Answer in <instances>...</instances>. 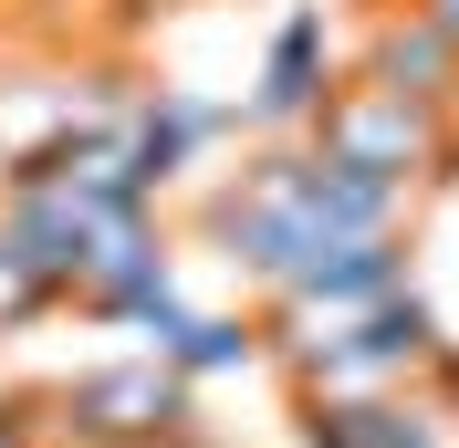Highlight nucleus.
<instances>
[{
	"label": "nucleus",
	"mask_w": 459,
	"mask_h": 448,
	"mask_svg": "<svg viewBox=\"0 0 459 448\" xmlns=\"http://www.w3.org/2000/svg\"><path fill=\"white\" fill-rule=\"evenodd\" d=\"M303 136H314L334 168L386 177V188H407V198L438 188V177H459V105H418V94L366 84V73H344Z\"/></svg>",
	"instance_id": "2"
},
{
	"label": "nucleus",
	"mask_w": 459,
	"mask_h": 448,
	"mask_svg": "<svg viewBox=\"0 0 459 448\" xmlns=\"http://www.w3.org/2000/svg\"><path fill=\"white\" fill-rule=\"evenodd\" d=\"M334 31H324V11H292L282 31H272V53H261V94H251V125H272V136H292V125H314L324 94H334Z\"/></svg>",
	"instance_id": "5"
},
{
	"label": "nucleus",
	"mask_w": 459,
	"mask_h": 448,
	"mask_svg": "<svg viewBox=\"0 0 459 448\" xmlns=\"http://www.w3.org/2000/svg\"><path fill=\"white\" fill-rule=\"evenodd\" d=\"M199 229H209V251H220L230 271H251L261 292H282V281L324 251V240H376V229H407V188L334 168L314 136H282V146H261V157H240V177H220V188H209Z\"/></svg>",
	"instance_id": "1"
},
{
	"label": "nucleus",
	"mask_w": 459,
	"mask_h": 448,
	"mask_svg": "<svg viewBox=\"0 0 459 448\" xmlns=\"http://www.w3.org/2000/svg\"><path fill=\"white\" fill-rule=\"evenodd\" d=\"M178 448H220V438H178Z\"/></svg>",
	"instance_id": "14"
},
{
	"label": "nucleus",
	"mask_w": 459,
	"mask_h": 448,
	"mask_svg": "<svg viewBox=\"0 0 459 448\" xmlns=\"http://www.w3.org/2000/svg\"><path fill=\"white\" fill-rule=\"evenodd\" d=\"M31 418H42V396H11V407H0V448H42Z\"/></svg>",
	"instance_id": "10"
},
{
	"label": "nucleus",
	"mask_w": 459,
	"mask_h": 448,
	"mask_svg": "<svg viewBox=\"0 0 459 448\" xmlns=\"http://www.w3.org/2000/svg\"><path fill=\"white\" fill-rule=\"evenodd\" d=\"M407 11H429V22H438V31L459 42V0H407Z\"/></svg>",
	"instance_id": "12"
},
{
	"label": "nucleus",
	"mask_w": 459,
	"mask_h": 448,
	"mask_svg": "<svg viewBox=\"0 0 459 448\" xmlns=\"http://www.w3.org/2000/svg\"><path fill=\"white\" fill-rule=\"evenodd\" d=\"M429 386H438V396H449V407H459V344H449V355L429 365Z\"/></svg>",
	"instance_id": "11"
},
{
	"label": "nucleus",
	"mask_w": 459,
	"mask_h": 448,
	"mask_svg": "<svg viewBox=\"0 0 459 448\" xmlns=\"http://www.w3.org/2000/svg\"><path fill=\"white\" fill-rule=\"evenodd\" d=\"M126 11H168V0H126Z\"/></svg>",
	"instance_id": "13"
},
{
	"label": "nucleus",
	"mask_w": 459,
	"mask_h": 448,
	"mask_svg": "<svg viewBox=\"0 0 459 448\" xmlns=\"http://www.w3.org/2000/svg\"><path fill=\"white\" fill-rule=\"evenodd\" d=\"M157 355L199 386V375H230V365H261V313H188Z\"/></svg>",
	"instance_id": "9"
},
{
	"label": "nucleus",
	"mask_w": 459,
	"mask_h": 448,
	"mask_svg": "<svg viewBox=\"0 0 459 448\" xmlns=\"http://www.w3.org/2000/svg\"><path fill=\"white\" fill-rule=\"evenodd\" d=\"M230 125V105H209V94H178V84H157V94H136L126 105V146H136V177H146V198L168 188L188 157H199L209 136Z\"/></svg>",
	"instance_id": "8"
},
{
	"label": "nucleus",
	"mask_w": 459,
	"mask_h": 448,
	"mask_svg": "<svg viewBox=\"0 0 459 448\" xmlns=\"http://www.w3.org/2000/svg\"><path fill=\"white\" fill-rule=\"evenodd\" d=\"M355 73L386 94H418V105H459V42L429 22V11H376Z\"/></svg>",
	"instance_id": "6"
},
{
	"label": "nucleus",
	"mask_w": 459,
	"mask_h": 448,
	"mask_svg": "<svg viewBox=\"0 0 459 448\" xmlns=\"http://www.w3.org/2000/svg\"><path fill=\"white\" fill-rule=\"evenodd\" d=\"M386 292H407V229H376V240H324L303 271L272 292L292 313H376Z\"/></svg>",
	"instance_id": "4"
},
{
	"label": "nucleus",
	"mask_w": 459,
	"mask_h": 448,
	"mask_svg": "<svg viewBox=\"0 0 459 448\" xmlns=\"http://www.w3.org/2000/svg\"><path fill=\"white\" fill-rule=\"evenodd\" d=\"M303 448H438V407L418 386L397 396H303Z\"/></svg>",
	"instance_id": "7"
},
{
	"label": "nucleus",
	"mask_w": 459,
	"mask_h": 448,
	"mask_svg": "<svg viewBox=\"0 0 459 448\" xmlns=\"http://www.w3.org/2000/svg\"><path fill=\"white\" fill-rule=\"evenodd\" d=\"M53 438L74 448H178L199 438V386L178 375L168 355H126V365H84L42 396Z\"/></svg>",
	"instance_id": "3"
}]
</instances>
